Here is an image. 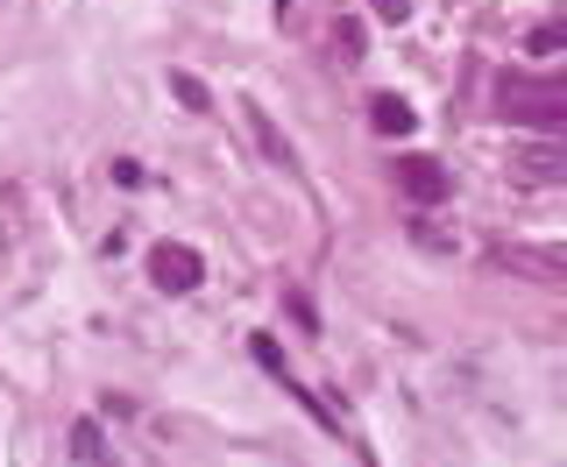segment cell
Segmentation results:
<instances>
[{
  "mask_svg": "<svg viewBox=\"0 0 567 467\" xmlns=\"http://www.w3.org/2000/svg\"><path fill=\"white\" fill-rule=\"evenodd\" d=\"M496 106H504V121L560 128L567 121V79H525V71H504V79H496Z\"/></svg>",
  "mask_w": 567,
  "mask_h": 467,
  "instance_id": "obj_1",
  "label": "cell"
},
{
  "mask_svg": "<svg viewBox=\"0 0 567 467\" xmlns=\"http://www.w3.org/2000/svg\"><path fill=\"white\" fill-rule=\"evenodd\" d=\"M199 277H206V262L192 256V248H177V241H164V248H150V283L156 291H199Z\"/></svg>",
  "mask_w": 567,
  "mask_h": 467,
  "instance_id": "obj_2",
  "label": "cell"
},
{
  "mask_svg": "<svg viewBox=\"0 0 567 467\" xmlns=\"http://www.w3.org/2000/svg\"><path fill=\"white\" fill-rule=\"evenodd\" d=\"M398 185L412 191L419 206H440V199H447V170H440L433 156H398Z\"/></svg>",
  "mask_w": 567,
  "mask_h": 467,
  "instance_id": "obj_3",
  "label": "cell"
},
{
  "mask_svg": "<svg viewBox=\"0 0 567 467\" xmlns=\"http://www.w3.org/2000/svg\"><path fill=\"white\" fill-rule=\"evenodd\" d=\"M241 114H248V128H256V142H262V156H270V164H277V170H291V164H298V156H291V142H284V135H277V121H270V114H262V106H256V100H248V106H241Z\"/></svg>",
  "mask_w": 567,
  "mask_h": 467,
  "instance_id": "obj_4",
  "label": "cell"
},
{
  "mask_svg": "<svg viewBox=\"0 0 567 467\" xmlns=\"http://www.w3.org/2000/svg\"><path fill=\"white\" fill-rule=\"evenodd\" d=\"M369 121H377L383 135H412V128H419V114H412L398 93H377V100H369Z\"/></svg>",
  "mask_w": 567,
  "mask_h": 467,
  "instance_id": "obj_5",
  "label": "cell"
},
{
  "mask_svg": "<svg viewBox=\"0 0 567 467\" xmlns=\"http://www.w3.org/2000/svg\"><path fill=\"white\" fill-rule=\"evenodd\" d=\"M71 460H85V467H100V460H106V433H100L93 418L71 425Z\"/></svg>",
  "mask_w": 567,
  "mask_h": 467,
  "instance_id": "obj_6",
  "label": "cell"
},
{
  "mask_svg": "<svg viewBox=\"0 0 567 467\" xmlns=\"http://www.w3.org/2000/svg\"><path fill=\"white\" fill-rule=\"evenodd\" d=\"M496 262H518L532 277H560V256H532V248H496Z\"/></svg>",
  "mask_w": 567,
  "mask_h": 467,
  "instance_id": "obj_7",
  "label": "cell"
},
{
  "mask_svg": "<svg viewBox=\"0 0 567 467\" xmlns=\"http://www.w3.org/2000/svg\"><path fill=\"white\" fill-rule=\"evenodd\" d=\"M171 93H177V100H185V106H192V114H206V106H213V100H206V85H199V79H192V71H171Z\"/></svg>",
  "mask_w": 567,
  "mask_h": 467,
  "instance_id": "obj_8",
  "label": "cell"
},
{
  "mask_svg": "<svg viewBox=\"0 0 567 467\" xmlns=\"http://www.w3.org/2000/svg\"><path fill=\"white\" fill-rule=\"evenodd\" d=\"M525 177H560V149H554V142L525 149Z\"/></svg>",
  "mask_w": 567,
  "mask_h": 467,
  "instance_id": "obj_9",
  "label": "cell"
},
{
  "mask_svg": "<svg viewBox=\"0 0 567 467\" xmlns=\"http://www.w3.org/2000/svg\"><path fill=\"white\" fill-rule=\"evenodd\" d=\"M525 50H532V58H560V50H567V35H560L554 22H546V29H532V43H525Z\"/></svg>",
  "mask_w": 567,
  "mask_h": 467,
  "instance_id": "obj_10",
  "label": "cell"
},
{
  "mask_svg": "<svg viewBox=\"0 0 567 467\" xmlns=\"http://www.w3.org/2000/svg\"><path fill=\"white\" fill-rule=\"evenodd\" d=\"M333 50H341V58L354 64V58H362V29H354V22H341V29H333Z\"/></svg>",
  "mask_w": 567,
  "mask_h": 467,
  "instance_id": "obj_11",
  "label": "cell"
},
{
  "mask_svg": "<svg viewBox=\"0 0 567 467\" xmlns=\"http://www.w3.org/2000/svg\"><path fill=\"white\" fill-rule=\"evenodd\" d=\"M412 234H419V241H425V248H440V256H447V248H454V234H440L433 220H412Z\"/></svg>",
  "mask_w": 567,
  "mask_h": 467,
  "instance_id": "obj_12",
  "label": "cell"
},
{
  "mask_svg": "<svg viewBox=\"0 0 567 467\" xmlns=\"http://www.w3.org/2000/svg\"><path fill=\"white\" fill-rule=\"evenodd\" d=\"M248 354H256V362H262V369H270V375L284 369V354H277V340H256V347H248Z\"/></svg>",
  "mask_w": 567,
  "mask_h": 467,
  "instance_id": "obj_13",
  "label": "cell"
},
{
  "mask_svg": "<svg viewBox=\"0 0 567 467\" xmlns=\"http://www.w3.org/2000/svg\"><path fill=\"white\" fill-rule=\"evenodd\" d=\"M369 8H377L383 22H404V14H412V0H369Z\"/></svg>",
  "mask_w": 567,
  "mask_h": 467,
  "instance_id": "obj_14",
  "label": "cell"
}]
</instances>
